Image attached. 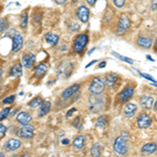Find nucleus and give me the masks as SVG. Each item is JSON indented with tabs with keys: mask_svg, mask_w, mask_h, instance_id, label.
<instances>
[{
	"mask_svg": "<svg viewBox=\"0 0 157 157\" xmlns=\"http://www.w3.org/2000/svg\"><path fill=\"white\" fill-rule=\"evenodd\" d=\"M88 43V35L81 34L75 37V42H73V50L77 54H82L86 48V45Z\"/></svg>",
	"mask_w": 157,
	"mask_h": 157,
	"instance_id": "1",
	"label": "nucleus"
},
{
	"mask_svg": "<svg viewBox=\"0 0 157 157\" xmlns=\"http://www.w3.org/2000/svg\"><path fill=\"white\" fill-rule=\"evenodd\" d=\"M7 36L13 38V52H17L23 46V38L16 29H11L7 33Z\"/></svg>",
	"mask_w": 157,
	"mask_h": 157,
	"instance_id": "2",
	"label": "nucleus"
},
{
	"mask_svg": "<svg viewBox=\"0 0 157 157\" xmlns=\"http://www.w3.org/2000/svg\"><path fill=\"white\" fill-rule=\"evenodd\" d=\"M114 151L120 155H125L128 152V139L125 136H118L115 139L114 145H113Z\"/></svg>",
	"mask_w": 157,
	"mask_h": 157,
	"instance_id": "3",
	"label": "nucleus"
},
{
	"mask_svg": "<svg viewBox=\"0 0 157 157\" xmlns=\"http://www.w3.org/2000/svg\"><path fill=\"white\" fill-rule=\"evenodd\" d=\"M105 82L102 80L101 78H94L91 82V84L89 86V92L91 94L95 95V94H101L104 92L105 90Z\"/></svg>",
	"mask_w": 157,
	"mask_h": 157,
	"instance_id": "4",
	"label": "nucleus"
},
{
	"mask_svg": "<svg viewBox=\"0 0 157 157\" xmlns=\"http://www.w3.org/2000/svg\"><path fill=\"white\" fill-rule=\"evenodd\" d=\"M130 27V20L128 19L127 16L123 15L121 17L120 20H118V23H117V29H116V34L120 35H124L126 32L128 30V29Z\"/></svg>",
	"mask_w": 157,
	"mask_h": 157,
	"instance_id": "5",
	"label": "nucleus"
},
{
	"mask_svg": "<svg viewBox=\"0 0 157 157\" xmlns=\"http://www.w3.org/2000/svg\"><path fill=\"white\" fill-rule=\"evenodd\" d=\"M152 120L147 113H140L137 117V126L140 129H147L151 126Z\"/></svg>",
	"mask_w": 157,
	"mask_h": 157,
	"instance_id": "6",
	"label": "nucleus"
},
{
	"mask_svg": "<svg viewBox=\"0 0 157 157\" xmlns=\"http://www.w3.org/2000/svg\"><path fill=\"white\" fill-rule=\"evenodd\" d=\"M133 94H134V88L131 85H129L127 87L124 88V90L118 94V98H120L121 103H126L133 97Z\"/></svg>",
	"mask_w": 157,
	"mask_h": 157,
	"instance_id": "7",
	"label": "nucleus"
},
{
	"mask_svg": "<svg viewBox=\"0 0 157 157\" xmlns=\"http://www.w3.org/2000/svg\"><path fill=\"white\" fill-rule=\"evenodd\" d=\"M90 103H91L90 110H92L93 112L100 111L101 108H102V106L104 105V101H103L102 97H100V94H95V97H91Z\"/></svg>",
	"mask_w": 157,
	"mask_h": 157,
	"instance_id": "8",
	"label": "nucleus"
},
{
	"mask_svg": "<svg viewBox=\"0 0 157 157\" xmlns=\"http://www.w3.org/2000/svg\"><path fill=\"white\" fill-rule=\"evenodd\" d=\"M34 128L30 127L29 125H24L22 128L19 129L18 131V136L24 139H29L34 136Z\"/></svg>",
	"mask_w": 157,
	"mask_h": 157,
	"instance_id": "9",
	"label": "nucleus"
},
{
	"mask_svg": "<svg viewBox=\"0 0 157 157\" xmlns=\"http://www.w3.org/2000/svg\"><path fill=\"white\" fill-rule=\"evenodd\" d=\"M89 14H90V12L87 6H82L77 10L78 18L80 19V21L83 22V23H87L88 22V20H89Z\"/></svg>",
	"mask_w": 157,
	"mask_h": 157,
	"instance_id": "10",
	"label": "nucleus"
},
{
	"mask_svg": "<svg viewBox=\"0 0 157 157\" xmlns=\"http://www.w3.org/2000/svg\"><path fill=\"white\" fill-rule=\"evenodd\" d=\"M153 104H154V98L149 97V95H144V97L140 98V101H139V105L144 109H146V110H150L153 107Z\"/></svg>",
	"mask_w": 157,
	"mask_h": 157,
	"instance_id": "11",
	"label": "nucleus"
},
{
	"mask_svg": "<svg viewBox=\"0 0 157 157\" xmlns=\"http://www.w3.org/2000/svg\"><path fill=\"white\" fill-rule=\"evenodd\" d=\"M20 146H21V141H20L19 139L11 138L6 143L4 148H6L7 151H16L20 148Z\"/></svg>",
	"mask_w": 157,
	"mask_h": 157,
	"instance_id": "12",
	"label": "nucleus"
},
{
	"mask_svg": "<svg viewBox=\"0 0 157 157\" xmlns=\"http://www.w3.org/2000/svg\"><path fill=\"white\" fill-rule=\"evenodd\" d=\"M78 88H80V85H78V84L71 85L70 87H68L67 89H65L64 91H63V92H62V95H61V97H62V98H63L64 101H66V100H68V98H69L70 97H71V95H73L75 92H77V91L78 90Z\"/></svg>",
	"mask_w": 157,
	"mask_h": 157,
	"instance_id": "13",
	"label": "nucleus"
},
{
	"mask_svg": "<svg viewBox=\"0 0 157 157\" xmlns=\"http://www.w3.org/2000/svg\"><path fill=\"white\" fill-rule=\"evenodd\" d=\"M136 110H137V106L135 104H132V103H129L127 105L125 106L124 108V113L127 117H132L135 114Z\"/></svg>",
	"mask_w": 157,
	"mask_h": 157,
	"instance_id": "14",
	"label": "nucleus"
},
{
	"mask_svg": "<svg viewBox=\"0 0 157 157\" xmlns=\"http://www.w3.org/2000/svg\"><path fill=\"white\" fill-rule=\"evenodd\" d=\"M35 55L33 54H27V55H24L22 57V63H23V66L25 68H30L34 65L35 63Z\"/></svg>",
	"mask_w": 157,
	"mask_h": 157,
	"instance_id": "15",
	"label": "nucleus"
},
{
	"mask_svg": "<svg viewBox=\"0 0 157 157\" xmlns=\"http://www.w3.org/2000/svg\"><path fill=\"white\" fill-rule=\"evenodd\" d=\"M32 121V116H30L27 112H20L17 115V121L21 125H29Z\"/></svg>",
	"mask_w": 157,
	"mask_h": 157,
	"instance_id": "16",
	"label": "nucleus"
},
{
	"mask_svg": "<svg viewBox=\"0 0 157 157\" xmlns=\"http://www.w3.org/2000/svg\"><path fill=\"white\" fill-rule=\"evenodd\" d=\"M50 107H52V103H50L49 101H45V102H42V104L40 105V110H39V113H38V115H39V116L46 115L47 113L49 112Z\"/></svg>",
	"mask_w": 157,
	"mask_h": 157,
	"instance_id": "17",
	"label": "nucleus"
},
{
	"mask_svg": "<svg viewBox=\"0 0 157 157\" xmlns=\"http://www.w3.org/2000/svg\"><path fill=\"white\" fill-rule=\"evenodd\" d=\"M152 44H153V41H152L151 38H139L137 40V45L140 47H144V48H151Z\"/></svg>",
	"mask_w": 157,
	"mask_h": 157,
	"instance_id": "18",
	"label": "nucleus"
},
{
	"mask_svg": "<svg viewBox=\"0 0 157 157\" xmlns=\"http://www.w3.org/2000/svg\"><path fill=\"white\" fill-rule=\"evenodd\" d=\"M157 150V146L154 143H149L146 144L145 146L141 148V153H146V154H152Z\"/></svg>",
	"mask_w": 157,
	"mask_h": 157,
	"instance_id": "19",
	"label": "nucleus"
},
{
	"mask_svg": "<svg viewBox=\"0 0 157 157\" xmlns=\"http://www.w3.org/2000/svg\"><path fill=\"white\" fill-rule=\"evenodd\" d=\"M45 40H46V42L52 45V46H56V45L58 44V42H59V37L56 34H54V33H48V34L45 36Z\"/></svg>",
	"mask_w": 157,
	"mask_h": 157,
	"instance_id": "20",
	"label": "nucleus"
},
{
	"mask_svg": "<svg viewBox=\"0 0 157 157\" xmlns=\"http://www.w3.org/2000/svg\"><path fill=\"white\" fill-rule=\"evenodd\" d=\"M84 144H85V136H83V135H78V137H75V140H73V147H75V149H77V150L82 149L83 147H84Z\"/></svg>",
	"mask_w": 157,
	"mask_h": 157,
	"instance_id": "21",
	"label": "nucleus"
},
{
	"mask_svg": "<svg viewBox=\"0 0 157 157\" xmlns=\"http://www.w3.org/2000/svg\"><path fill=\"white\" fill-rule=\"evenodd\" d=\"M116 81H117V75H116V73H110V75H108L107 78H106L105 85L108 86V87H112L116 83Z\"/></svg>",
	"mask_w": 157,
	"mask_h": 157,
	"instance_id": "22",
	"label": "nucleus"
},
{
	"mask_svg": "<svg viewBox=\"0 0 157 157\" xmlns=\"http://www.w3.org/2000/svg\"><path fill=\"white\" fill-rule=\"evenodd\" d=\"M22 75V66L19 63H16L12 68H11V75L15 78H18Z\"/></svg>",
	"mask_w": 157,
	"mask_h": 157,
	"instance_id": "23",
	"label": "nucleus"
},
{
	"mask_svg": "<svg viewBox=\"0 0 157 157\" xmlns=\"http://www.w3.org/2000/svg\"><path fill=\"white\" fill-rule=\"evenodd\" d=\"M46 71H47V65L44 64V63H41V64H39L35 68V73L38 75H43Z\"/></svg>",
	"mask_w": 157,
	"mask_h": 157,
	"instance_id": "24",
	"label": "nucleus"
},
{
	"mask_svg": "<svg viewBox=\"0 0 157 157\" xmlns=\"http://www.w3.org/2000/svg\"><path fill=\"white\" fill-rule=\"evenodd\" d=\"M101 154H102V146H101L100 144H94L92 149H91V155L98 157V156H100Z\"/></svg>",
	"mask_w": 157,
	"mask_h": 157,
	"instance_id": "25",
	"label": "nucleus"
},
{
	"mask_svg": "<svg viewBox=\"0 0 157 157\" xmlns=\"http://www.w3.org/2000/svg\"><path fill=\"white\" fill-rule=\"evenodd\" d=\"M27 22H29V15L26 12H23L21 14V20H20V26L21 29H26L27 26Z\"/></svg>",
	"mask_w": 157,
	"mask_h": 157,
	"instance_id": "26",
	"label": "nucleus"
},
{
	"mask_svg": "<svg viewBox=\"0 0 157 157\" xmlns=\"http://www.w3.org/2000/svg\"><path fill=\"white\" fill-rule=\"evenodd\" d=\"M9 27V20L7 18H1L0 19V34H3Z\"/></svg>",
	"mask_w": 157,
	"mask_h": 157,
	"instance_id": "27",
	"label": "nucleus"
},
{
	"mask_svg": "<svg viewBox=\"0 0 157 157\" xmlns=\"http://www.w3.org/2000/svg\"><path fill=\"white\" fill-rule=\"evenodd\" d=\"M112 55L114 56L115 58L120 59L121 61H124V62H127V63H129V64H133V63H134V61H133L132 59H130V58H127V57H123V56L120 55V54H117L116 52H112Z\"/></svg>",
	"mask_w": 157,
	"mask_h": 157,
	"instance_id": "28",
	"label": "nucleus"
},
{
	"mask_svg": "<svg viewBox=\"0 0 157 157\" xmlns=\"http://www.w3.org/2000/svg\"><path fill=\"white\" fill-rule=\"evenodd\" d=\"M106 125H107V117H106L105 115L101 116L97 121V127L98 128H104V127H106Z\"/></svg>",
	"mask_w": 157,
	"mask_h": 157,
	"instance_id": "29",
	"label": "nucleus"
},
{
	"mask_svg": "<svg viewBox=\"0 0 157 157\" xmlns=\"http://www.w3.org/2000/svg\"><path fill=\"white\" fill-rule=\"evenodd\" d=\"M42 102L43 101L41 98H34L32 102H29V107H33V108H36V107H39V106L42 104Z\"/></svg>",
	"mask_w": 157,
	"mask_h": 157,
	"instance_id": "30",
	"label": "nucleus"
},
{
	"mask_svg": "<svg viewBox=\"0 0 157 157\" xmlns=\"http://www.w3.org/2000/svg\"><path fill=\"white\" fill-rule=\"evenodd\" d=\"M11 113V109L10 108H4L3 110L0 112V121H3L4 118H6L9 114Z\"/></svg>",
	"mask_w": 157,
	"mask_h": 157,
	"instance_id": "31",
	"label": "nucleus"
},
{
	"mask_svg": "<svg viewBox=\"0 0 157 157\" xmlns=\"http://www.w3.org/2000/svg\"><path fill=\"white\" fill-rule=\"evenodd\" d=\"M113 3H114L115 7L117 9H121L126 3V0H113Z\"/></svg>",
	"mask_w": 157,
	"mask_h": 157,
	"instance_id": "32",
	"label": "nucleus"
},
{
	"mask_svg": "<svg viewBox=\"0 0 157 157\" xmlns=\"http://www.w3.org/2000/svg\"><path fill=\"white\" fill-rule=\"evenodd\" d=\"M136 71H137V70H136ZM137 72L139 73V75H140V77L145 78H147V80L151 81V82H153V83H156V82H157V81H156L153 77H151V75H147V73H143V72H139V71H137Z\"/></svg>",
	"mask_w": 157,
	"mask_h": 157,
	"instance_id": "33",
	"label": "nucleus"
},
{
	"mask_svg": "<svg viewBox=\"0 0 157 157\" xmlns=\"http://www.w3.org/2000/svg\"><path fill=\"white\" fill-rule=\"evenodd\" d=\"M6 133V127L2 124H0V138H2Z\"/></svg>",
	"mask_w": 157,
	"mask_h": 157,
	"instance_id": "34",
	"label": "nucleus"
},
{
	"mask_svg": "<svg viewBox=\"0 0 157 157\" xmlns=\"http://www.w3.org/2000/svg\"><path fill=\"white\" fill-rule=\"evenodd\" d=\"M15 101V95H11L9 98H6L3 100V104H13Z\"/></svg>",
	"mask_w": 157,
	"mask_h": 157,
	"instance_id": "35",
	"label": "nucleus"
},
{
	"mask_svg": "<svg viewBox=\"0 0 157 157\" xmlns=\"http://www.w3.org/2000/svg\"><path fill=\"white\" fill-rule=\"evenodd\" d=\"M80 29V26H78V24H77V23H73L71 24V26H70V29H71V32H77V30Z\"/></svg>",
	"mask_w": 157,
	"mask_h": 157,
	"instance_id": "36",
	"label": "nucleus"
},
{
	"mask_svg": "<svg viewBox=\"0 0 157 157\" xmlns=\"http://www.w3.org/2000/svg\"><path fill=\"white\" fill-rule=\"evenodd\" d=\"M86 1H87V3L89 4V6H94L95 4V2H97V0H86Z\"/></svg>",
	"mask_w": 157,
	"mask_h": 157,
	"instance_id": "37",
	"label": "nucleus"
},
{
	"mask_svg": "<svg viewBox=\"0 0 157 157\" xmlns=\"http://www.w3.org/2000/svg\"><path fill=\"white\" fill-rule=\"evenodd\" d=\"M55 2L57 4H59V6H61V4H64L66 2V0H55Z\"/></svg>",
	"mask_w": 157,
	"mask_h": 157,
	"instance_id": "38",
	"label": "nucleus"
},
{
	"mask_svg": "<svg viewBox=\"0 0 157 157\" xmlns=\"http://www.w3.org/2000/svg\"><path fill=\"white\" fill-rule=\"evenodd\" d=\"M97 62H98V60H93V61H91V62L89 63V64L86 65V68H89V67L91 66V65H93V64H94V63H97Z\"/></svg>",
	"mask_w": 157,
	"mask_h": 157,
	"instance_id": "39",
	"label": "nucleus"
},
{
	"mask_svg": "<svg viewBox=\"0 0 157 157\" xmlns=\"http://www.w3.org/2000/svg\"><path fill=\"white\" fill-rule=\"evenodd\" d=\"M72 112H75V108L70 109V110H69V111H68V112H67L66 116H70V115H71V113H72Z\"/></svg>",
	"mask_w": 157,
	"mask_h": 157,
	"instance_id": "40",
	"label": "nucleus"
},
{
	"mask_svg": "<svg viewBox=\"0 0 157 157\" xmlns=\"http://www.w3.org/2000/svg\"><path fill=\"white\" fill-rule=\"evenodd\" d=\"M62 144L63 145H68V144H69V140H68V139H64V140H62Z\"/></svg>",
	"mask_w": 157,
	"mask_h": 157,
	"instance_id": "41",
	"label": "nucleus"
},
{
	"mask_svg": "<svg viewBox=\"0 0 157 157\" xmlns=\"http://www.w3.org/2000/svg\"><path fill=\"white\" fill-rule=\"evenodd\" d=\"M105 66H106V62H102L100 65H98V67H100V68H103V67H105Z\"/></svg>",
	"mask_w": 157,
	"mask_h": 157,
	"instance_id": "42",
	"label": "nucleus"
},
{
	"mask_svg": "<svg viewBox=\"0 0 157 157\" xmlns=\"http://www.w3.org/2000/svg\"><path fill=\"white\" fill-rule=\"evenodd\" d=\"M147 59L150 60V61H152V62H154V59H153V58H151L150 56H147Z\"/></svg>",
	"mask_w": 157,
	"mask_h": 157,
	"instance_id": "43",
	"label": "nucleus"
},
{
	"mask_svg": "<svg viewBox=\"0 0 157 157\" xmlns=\"http://www.w3.org/2000/svg\"><path fill=\"white\" fill-rule=\"evenodd\" d=\"M17 111H18V110H17V109H15V110L13 111V112L11 113V115H12V116H13V115H15V114H16V113H17Z\"/></svg>",
	"mask_w": 157,
	"mask_h": 157,
	"instance_id": "44",
	"label": "nucleus"
},
{
	"mask_svg": "<svg viewBox=\"0 0 157 157\" xmlns=\"http://www.w3.org/2000/svg\"><path fill=\"white\" fill-rule=\"evenodd\" d=\"M94 49H95V48H92V49H90L89 52H88V55H91V54H92V52H94Z\"/></svg>",
	"mask_w": 157,
	"mask_h": 157,
	"instance_id": "45",
	"label": "nucleus"
},
{
	"mask_svg": "<svg viewBox=\"0 0 157 157\" xmlns=\"http://www.w3.org/2000/svg\"><path fill=\"white\" fill-rule=\"evenodd\" d=\"M154 49L157 50V38H156V41H155V45H154Z\"/></svg>",
	"mask_w": 157,
	"mask_h": 157,
	"instance_id": "46",
	"label": "nucleus"
},
{
	"mask_svg": "<svg viewBox=\"0 0 157 157\" xmlns=\"http://www.w3.org/2000/svg\"><path fill=\"white\" fill-rule=\"evenodd\" d=\"M155 109H156V111H157V102L155 103Z\"/></svg>",
	"mask_w": 157,
	"mask_h": 157,
	"instance_id": "47",
	"label": "nucleus"
},
{
	"mask_svg": "<svg viewBox=\"0 0 157 157\" xmlns=\"http://www.w3.org/2000/svg\"><path fill=\"white\" fill-rule=\"evenodd\" d=\"M1 10H2V6H1V3H0V12H1Z\"/></svg>",
	"mask_w": 157,
	"mask_h": 157,
	"instance_id": "48",
	"label": "nucleus"
},
{
	"mask_svg": "<svg viewBox=\"0 0 157 157\" xmlns=\"http://www.w3.org/2000/svg\"><path fill=\"white\" fill-rule=\"evenodd\" d=\"M0 156H3V154H2V153H0Z\"/></svg>",
	"mask_w": 157,
	"mask_h": 157,
	"instance_id": "49",
	"label": "nucleus"
}]
</instances>
